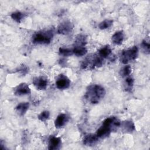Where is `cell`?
Returning <instances> with one entry per match:
<instances>
[{
	"label": "cell",
	"mask_w": 150,
	"mask_h": 150,
	"mask_svg": "<svg viewBox=\"0 0 150 150\" xmlns=\"http://www.w3.org/2000/svg\"><path fill=\"white\" fill-rule=\"evenodd\" d=\"M32 83L35 87L39 90H44L46 88L48 84L47 80L43 76H39L33 79Z\"/></svg>",
	"instance_id": "cell-7"
},
{
	"label": "cell",
	"mask_w": 150,
	"mask_h": 150,
	"mask_svg": "<svg viewBox=\"0 0 150 150\" xmlns=\"http://www.w3.org/2000/svg\"><path fill=\"white\" fill-rule=\"evenodd\" d=\"M113 23V21L111 19H105L101 22L98 25V28L101 30H104L110 28Z\"/></svg>",
	"instance_id": "cell-19"
},
{
	"label": "cell",
	"mask_w": 150,
	"mask_h": 150,
	"mask_svg": "<svg viewBox=\"0 0 150 150\" xmlns=\"http://www.w3.org/2000/svg\"><path fill=\"white\" fill-rule=\"evenodd\" d=\"M122 127L125 131L127 132L131 133L135 130V125L132 121H126L122 123Z\"/></svg>",
	"instance_id": "cell-17"
},
{
	"label": "cell",
	"mask_w": 150,
	"mask_h": 150,
	"mask_svg": "<svg viewBox=\"0 0 150 150\" xmlns=\"http://www.w3.org/2000/svg\"><path fill=\"white\" fill-rule=\"evenodd\" d=\"M141 47L142 49L143 50V52L145 53V54H149L150 53V45L149 43L148 42H146V40L145 39L143 40L141 42Z\"/></svg>",
	"instance_id": "cell-23"
},
{
	"label": "cell",
	"mask_w": 150,
	"mask_h": 150,
	"mask_svg": "<svg viewBox=\"0 0 150 150\" xmlns=\"http://www.w3.org/2000/svg\"><path fill=\"white\" fill-rule=\"evenodd\" d=\"M138 54V49L137 46L123 50L120 55V62L123 64H127L129 62L134 60L137 59Z\"/></svg>",
	"instance_id": "cell-4"
},
{
	"label": "cell",
	"mask_w": 150,
	"mask_h": 150,
	"mask_svg": "<svg viewBox=\"0 0 150 150\" xmlns=\"http://www.w3.org/2000/svg\"><path fill=\"white\" fill-rule=\"evenodd\" d=\"M61 145V139L59 137H52L49 140L48 149L49 150H56L59 149Z\"/></svg>",
	"instance_id": "cell-12"
},
{
	"label": "cell",
	"mask_w": 150,
	"mask_h": 150,
	"mask_svg": "<svg viewBox=\"0 0 150 150\" xmlns=\"http://www.w3.org/2000/svg\"><path fill=\"white\" fill-rule=\"evenodd\" d=\"M124 38V33L123 31L120 30L116 32L111 38L112 42L116 45H120L122 44Z\"/></svg>",
	"instance_id": "cell-13"
},
{
	"label": "cell",
	"mask_w": 150,
	"mask_h": 150,
	"mask_svg": "<svg viewBox=\"0 0 150 150\" xmlns=\"http://www.w3.org/2000/svg\"><path fill=\"white\" fill-rule=\"evenodd\" d=\"M111 53V49L109 45L104 46L98 50V56L103 59H105L108 57Z\"/></svg>",
	"instance_id": "cell-15"
},
{
	"label": "cell",
	"mask_w": 150,
	"mask_h": 150,
	"mask_svg": "<svg viewBox=\"0 0 150 150\" xmlns=\"http://www.w3.org/2000/svg\"><path fill=\"white\" fill-rule=\"evenodd\" d=\"M73 54L77 56H82L86 54L87 50L85 46H74L73 49Z\"/></svg>",
	"instance_id": "cell-18"
},
{
	"label": "cell",
	"mask_w": 150,
	"mask_h": 150,
	"mask_svg": "<svg viewBox=\"0 0 150 150\" xmlns=\"http://www.w3.org/2000/svg\"><path fill=\"white\" fill-rule=\"evenodd\" d=\"M30 88L28 84L25 83H21L15 88L14 94L17 96H22L29 94L30 93Z\"/></svg>",
	"instance_id": "cell-8"
},
{
	"label": "cell",
	"mask_w": 150,
	"mask_h": 150,
	"mask_svg": "<svg viewBox=\"0 0 150 150\" xmlns=\"http://www.w3.org/2000/svg\"><path fill=\"white\" fill-rule=\"evenodd\" d=\"M24 17H25V13L19 11L14 12L11 14V18L18 23H20Z\"/></svg>",
	"instance_id": "cell-20"
},
{
	"label": "cell",
	"mask_w": 150,
	"mask_h": 150,
	"mask_svg": "<svg viewBox=\"0 0 150 150\" xmlns=\"http://www.w3.org/2000/svg\"><path fill=\"white\" fill-rule=\"evenodd\" d=\"M53 36V31L51 30H43L35 33L32 38V43L34 44L46 45L51 42Z\"/></svg>",
	"instance_id": "cell-3"
},
{
	"label": "cell",
	"mask_w": 150,
	"mask_h": 150,
	"mask_svg": "<svg viewBox=\"0 0 150 150\" xmlns=\"http://www.w3.org/2000/svg\"><path fill=\"white\" fill-rule=\"evenodd\" d=\"M103 64V59L98 55L91 54L87 56L81 64L82 69H93L95 67H101Z\"/></svg>",
	"instance_id": "cell-2"
},
{
	"label": "cell",
	"mask_w": 150,
	"mask_h": 150,
	"mask_svg": "<svg viewBox=\"0 0 150 150\" xmlns=\"http://www.w3.org/2000/svg\"><path fill=\"white\" fill-rule=\"evenodd\" d=\"M29 107V103L28 102H22L17 105L16 111L20 116L24 115Z\"/></svg>",
	"instance_id": "cell-14"
},
{
	"label": "cell",
	"mask_w": 150,
	"mask_h": 150,
	"mask_svg": "<svg viewBox=\"0 0 150 150\" xmlns=\"http://www.w3.org/2000/svg\"><path fill=\"white\" fill-rule=\"evenodd\" d=\"M98 139L96 134H87L84 137L83 144L86 146H93L98 142Z\"/></svg>",
	"instance_id": "cell-10"
},
{
	"label": "cell",
	"mask_w": 150,
	"mask_h": 150,
	"mask_svg": "<svg viewBox=\"0 0 150 150\" xmlns=\"http://www.w3.org/2000/svg\"><path fill=\"white\" fill-rule=\"evenodd\" d=\"M105 95V90L103 87L98 84H93L87 88L85 98L91 104H98Z\"/></svg>",
	"instance_id": "cell-1"
},
{
	"label": "cell",
	"mask_w": 150,
	"mask_h": 150,
	"mask_svg": "<svg viewBox=\"0 0 150 150\" xmlns=\"http://www.w3.org/2000/svg\"><path fill=\"white\" fill-rule=\"evenodd\" d=\"M68 121V117L66 114H60L55 119L54 126L56 128H61Z\"/></svg>",
	"instance_id": "cell-11"
},
{
	"label": "cell",
	"mask_w": 150,
	"mask_h": 150,
	"mask_svg": "<svg viewBox=\"0 0 150 150\" xmlns=\"http://www.w3.org/2000/svg\"><path fill=\"white\" fill-rule=\"evenodd\" d=\"M132 71V68L129 65L125 66L120 71V73L122 76H128Z\"/></svg>",
	"instance_id": "cell-24"
},
{
	"label": "cell",
	"mask_w": 150,
	"mask_h": 150,
	"mask_svg": "<svg viewBox=\"0 0 150 150\" xmlns=\"http://www.w3.org/2000/svg\"><path fill=\"white\" fill-rule=\"evenodd\" d=\"M87 43V38L83 35H78L74 40V46H85Z\"/></svg>",
	"instance_id": "cell-16"
},
{
	"label": "cell",
	"mask_w": 150,
	"mask_h": 150,
	"mask_svg": "<svg viewBox=\"0 0 150 150\" xmlns=\"http://www.w3.org/2000/svg\"><path fill=\"white\" fill-rule=\"evenodd\" d=\"M73 28V25L69 21H64L61 22L57 26V32L59 34L68 35L71 32Z\"/></svg>",
	"instance_id": "cell-5"
},
{
	"label": "cell",
	"mask_w": 150,
	"mask_h": 150,
	"mask_svg": "<svg viewBox=\"0 0 150 150\" xmlns=\"http://www.w3.org/2000/svg\"><path fill=\"white\" fill-rule=\"evenodd\" d=\"M59 53L60 55L63 56H69L73 54V50H71L68 48H64V47H60L59 50Z\"/></svg>",
	"instance_id": "cell-22"
},
{
	"label": "cell",
	"mask_w": 150,
	"mask_h": 150,
	"mask_svg": "<svg viewBox=\"0 0 150 150\" xmlns=\"http://www.w3.org/2000/svg\"><path fill=\"white\" fill-rule=\"evenodd\" d=\"M70 85V79L63 74L59 75L56 80V87L60 90H64L69 87Z\"/></svg>",
	"instance_id": "cell-6"
},
{
	"label": "cell",
	"mask_w": 150,
	"mask_h": 150,
	"mask_svg": "<svg viewBox=\"0 0 150 150\" xmlns=\"http://www.w3.org/2000/svg\"><path fill=\"white\" fill-rule=\"evenodd\" d=\"M134 79L128 77L125 79V89L127 91H131L132 89L133 86H134Z\"/></svg>",
	"instance_id": "cell-21"
},
{
	"label": "cell",
	"mask_w": 150,
	"mask_h": 150,
	"mask_svg": "<svg viewBox=\"0 0 150 150\" xmlns=\"http://www.w3.org/2000/svg\"><path fill=\"white\" fill-rule=\"evenodd\" d=\"M111 131L112 129L110 127L102 124V125L97 129L96 134L98 138H104L110 134Z\"/></svg>",
	"instance_id": "cell-9"
},
{
	"label": "cell",
	"mask_w": 150,
	"mask_h": 150,
	"mask_svg": "<svg viewBox=\"0 0 150 150\" xmlns=\"http://www.w3.org/2000/svg\"><path fill=\"white\" fill-rule=\"evenodd\" d=\"M50 117V112L49 111H43L38 115V119L41 121H45L49 119Z\"/></svg>",
	"instance_id": "cell-25"
}]
</instances>
